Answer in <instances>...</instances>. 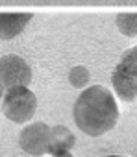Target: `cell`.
<instances>
[{
    "mask_svg": "<svg viewBox=\"0 0 137 157\" xmlns=\"http://www.w3.org/2000/svg\"><path fill=\"white\" fill-rule=\"evenodd\" d=\"M89 80H91V74L85 67H74L68 72V83L74 89H85L89 85Z\"/></svg>",
    "mask_w": 137,
    "mask_h": 157,
    "instance_id": "obj_9",
    "label": "cell"
},
{
    "mask_svg": "<svg viewBox=\"0 0 137 157\" xmlns=\"http://www.w3.org/2000/svg\"><path fill=\"white\" fill-rule=\"evenodd\" d=\"M32 82V68L28 61L17 54H8L0 57V85L6 89L28 87Z\"/></svg>",
    "mask_w": 137,
    "mask_h": 157,
    "instance_id": "obj_4",
    "label": "cell"
},
{
    "mask_svg": "<svg viewBox=\"0 0 137 157\" xmlns=\"http://www.w3.org/2000/svg\"><path fill=\"white\" fill-rule=\"evenodd\" d=\"M117 28L126 35V37H133L137 35V15L135 13H120L115 19Z\"/></svg>",
    "mask_w": 137,
    "mask_h": 157,
    "instance_id": "obj_8",
    "label": "cell"
},
{
    "mask_svg": "<svg viewBox=\"0 0 137 157\" xmlns=\"http://www.w3.org/2000/svg\"><path fill=\"white\" fill-rule=\"evenodd\" d=\"M106 157H122V155H106Z\"/></svg>",
    "mask_w": 137,
    "mask_h": 157,
    "instance_id": "obj_12",
    "label": "cell"
},
{
    "mask_svg": "<svg viewBox=\"0 0 137 157\" xmlns=\"http://www.w3.org/2000/svg\"><path fill=\"white\" fill-rule=\"evenodd\" d=\"M111 83L122 102L133 104L137 100V48H130L113 70Z\"/></svg>",
    "mask_w": 137,
    "mask_h": 157,
    "instance_id": "obj_2",
    "label": "cell"
},
{
    "mask_svg": "<svg viewBox=\"0 0 137 157\" xmlns=\"http://www.w3.org/2000/svg\"><path fill=\"white\" fill-rule=\"evenodd\" d=\"M72 117L80 131L89 137H100L115 128L119 120V105L109 89L91 85L76 98Z\"/></svg>",
    "mask_w": 137,
    "mask_h": 157,
    "instance_id": "obj_1",
    "label": "cell"
},
{
    "mask_svg": "<svg viewBox=\"0 0 137 157\" xmlns=\"http://www.w3.org/2000/svg\"><path fill=\"white\" fill-rule=\"evenodd\" d=\"M2 94H4V87L0 85V98H2Z\"/></svg>",
    "mask_w": 137,
    "mask_h": 157,
    "instance_id": "obj_11",
    "label": "cell"
},
{
    "mask_svg": "<svg viewBox=\"0 0 137 157\" xmlns=\"http://www.w3.org/2000/svg\"><path fill=\"white\" fill-rule=\"evenodd\" d=\"M50 157H74L71 151H63V153H56V155H50Z\"/></svg>",
    "mask_w": 137,
    "mask_h": 157,
    "instance_id": "obj_10",
    "label": "cell"
},
{
    "mask_svg": "<svg viewBox=\"0 0 137 157\" xmlns=\"http://www.w3.org/2000/svg\"><path fill=\"white\" fill-rule=\"evenodd\" d=\"M76 144L74 133L68 129L67 126H54L50 128V140H48V151L50 155L71 151V148Z\"/></svg>",
    "mask_w": 137,
    "mask_h": 157,
    "instance_id": "obj_7",
    "label": "cell"
},
{
    "mask_svg": "<svg viewBox=\"0 0 137 157\" xmlns=\"http://www.w3.org/2000/svg\"><path fill=\"white\" fill-rule=\"evenodd\" d=\"M32 17V13H0V41H10L21 35Z\"/></svg>",
    "mask_w": 137,
    "mask_h": 157,
    "instance_id": "obj_6",
    "label": "cell"
},
{
    "mask_svg": "<svg viewBox=\"0 0 137 157\" xmlns=\"http://www.w3.org/2000/svg\"><path fill=\"white\" fill-rule=\"evenodd\" d=\"M48 140L50 126H46L45 122H32L19 135V146L33 157H43L48 151Z\"/></svg>",
    "mask_w": 137,
    "mask_h": 157,
    "instance_id": "obj_5",
    "label": "cell"
},
{
    "mask_svg": "<svg viewBox=\"0 0 137 157\" xmlns=\"http://www.w3.org/2000/svg\"><path fill=\"white\" fill-rule=\"evenodd\" d=\"M37 109V98L28 87H11L2 94V111L8 120L15 124H26L33 118Z\"/></svg>",
    "mask_w": 137,
    "mask_h": 157,
    "instance_id": "obj_3",
    "label": "cell"
}]
</instances>
